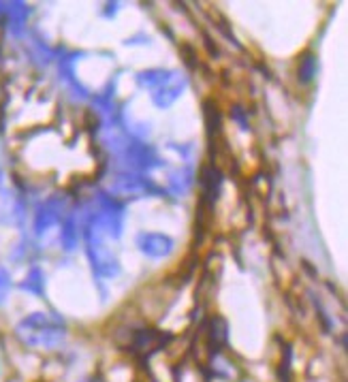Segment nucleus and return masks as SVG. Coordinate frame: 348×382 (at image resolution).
Wrapping results in <instances>:
<instances>
[{"mask_svg": "<svg viewBox=\"0 0 348 382\" xmlns=\"http://www.w3.org/2000/svg\"><path fill=\"white\" fill-rule=\"evenodd\" d=\"M231 118H233V120L242 126V130H248V122H246V118H244V109H242V107H235L233 111H231Z\"/></svg>", "mask_w": 348, "mask_h": 382, "instance_id": "obj_18", "label": "nucleus"}, {"mask_svg": "<svg viewBox=\"0 0 348 382\" xmlns=\"http://www.w3.org/2000/svg\"><path fill=\"white\" fill-rule=\"evenodd\" d=\"M201 188H203V199L211 205L216 199H218V193H220V186H222V174L216 169V167H203L201 171Z\"/></svg>", "mask_w": 348, "mask_h": 382, "instance_id": "obj_9", "label": "nucleus"}, {"mask_svg": "<svg viewBox=\"0 0 348 382\" xmlns=\"http://www.w3.org/2000/svg\"><path fill=\"white\" fill-rule=\"evenodd\" d=\"M192 167H184L180 171H176L171 178H169V188H171V193H176V195H184L186 190L190 188L192 184Z\"/></svg>", "mask_w": 348, "mask_h": 382, "instance_id": "obj_12", "label": "nucleus"}, {"mask_svg": "<svg viewBox=\"0 0 348 382\" xmlns=\"http://www.w3.org/2000/svg\"><path fill=\"white\" fill-rule=\"evenodd\" d=\"M30 9L22 3H9L5 5V17L9 20V28H13L15 34L22 32V26L26 24V17H28Z\"/></svg>", "mask_w": 348, "mask_h": 382, "instance_id": "obj_10", "label": "nucleus"}, {"mask_svg": "<svg viewBox=\"0 0 348 382\" xmlns=\"http://www.w3.org/2000/svg\"><path fill=\"white\" fill-rule=\"evenodd\" d=\"M137 248L150 259H163L167 254H171L173 250V239L165 233H139L137 235Z\"/></svg>", "mask_w": 348, "mask_h": 382, "instance_id": "obj_7", "label": "nucleus"}, {"mask_svg": "<svg viewBox=\"0 0 348 382\" xmlns=\"http://www.w3.org/2000/svg\"><path fill=\"white\" fill-rule=\"evenodd\" d=\"M9 291H11V276H9V272L5 270V267H0V305L5 303Z\"/></svg>", "mask_w": 348, "mask_h": 382, "instance_id": "obj_17", "label": "nucleus"}, {"mask_svg": "<svg viewBox=\"0 0 348 382\" xmlns=\"http://www.w3.org/2000/svg\"><path fill=\"white\" fill-rule=\"evenodd\" d=\"M26 216V205L22 197H17L11 190L0 195V224H19Z\"/></svg>", "mask_w": 348, "mask_h": 382, "instance_id": "obj_8", "label": "nucleus"}, {"mask_svg": "<svg viewBox=\"0 0 348 382\" xmlns=\"http://www.w3.org/2000/svg\"><path fill=\"white\" fill-rule=\"evenodd\" d=\"M224 342H227V322L222 318H216L211 322V329H209V346L218 348Z\"/></svg>", "mask_w": 348, "mask_h": 382, "instance_id": "obj_16", "label": "nucleus"}, {"mask_svg": "<svg viewBox=\"0 0 348 382\" xmlns=\"http://www.w3.org/2000/svg\"><path fill=\"white\" fill-rule=\"evenodd\" d=\"M120 156L124 158V163L132 171H150V169H156L163 165V160L156 154V150L150 145H143V143H130Z\"/></svg>", "mask_w": 348, "mask_h": 382, "instance_id": "obj_4", "label": "nucleus"}, {"mask_svg": "<svg viewBox=\"0 0 348 382\" xmlns=\"http://www.w3.org/2000/svg\"><path fill=\"white\" fill-rule=\"evenodd\" d=\"M19 286H22V291H28L32 295H43L45 293V276H43L41 270H38V267H32V270L28 272V276L24 278V282Z\"/></svg>", "mask_w": 348, "mask_h": 382, "instance_id": "obj_13", "label": "nucleus"}, {"mask_svg": "<svg viewBox=\"0 0 348 382\" xmlns=\"http://www.w3.org/2000/svg\"><path fill=\"white\" fill-rule=\"evenodd\" d=\"M316 71H318V62L314 58V53H305L301 58V62H299V69H297L299 82L301 84H310L316 77Z\"/></svg>", "mask_w": 348, "mask_h": 382, "instance_id": "obj_14", "label": "nucleus"}, {"mask_svg": "<svg viewBox=\"0 0 348 382\" xmlns=\"http://www.w3.org/2000/svg\"><path fill=\"white\" fill-rule=\"evenodd\" d=\"M186 86H188V80L184 77V75L180 71H171L169 80L163 86H159L156 90H152L154 105L161 107V109L171 107L173 103H176L182 97V92L186 90Z\"/></svg>", "mask_w": 348, "mask_h": 382, "instance_id": "obj_5", "label": "nucleus"}, {"mask_svg": "<svg viewBox=\"0 0 348 382\" xmlns=\"http://www.w3.org/2000/svg\"><path fill=\"white\" fill-rule=\"evenodd\" d=\"M84 239H86V254L92 263L94 274H99L103 278L118 276L120 274L118 256H115V252L107 246V235L101 231V226H96L90 220L84 231Z\"/></svg>", "mask_w": 348, "mask_h": 382, "instance_id": "obj_2", "label": "nucleus"}, {"mask_svg": "<svg viewBox=\"0 0 348 382\" xmlns=\"http://www.w3.org/2000/svg\"><path fill=\"white\" fill-rule=\"evenodd\" d=\"M169 75H171L169 69H148V71H141L137 75V82H139L141 88L156 90L159 86H163L169 80Z\"/></svg>", "mask_w": 348, "mask_h": 382, "instance_id": "obj_11", "label": "nucleus"}, {"mask_svg": "<svg viewBox=\"0 0 348 382\" xmlns=\"http://www.w3.org/2000/svg\"><path fill=\"white\" fill-rule=\"evenodd\" d=\"M62 212H65V199H60V197L47 199L41 207H38V212L34 216V231H36V235L47 233V228H51L56 222H60L62 220Z\"/></svg>", "mask_w": 348, "mask_h": 382, "instance_id": "obj_6", "label": "nucleus"}, {"mask_svg": "<svg viewBox=\"0 0 348 382\" xmlns=\"http://www.w3.org/2000/svg\"><path fill=\"white\" fill-rule=\"evenodd\" d=\"M15 333L26 346L56 348L58 344H62L65 339V322L62 318L45 314V312H32L24 320L17 322Z\"/></svg>", "mask_w": 348, "mask_h": 382, "instance_id": "obj_1", "label": "nucleus"}, {"mask_svg": "<svg viewBox=\"0 0 348 382\" xmlns=\"http://www.w3.org/2000/svg\"><path fill=\"white\" fill-rule=\"evenodd\" d=\"M77 241H80V231H77V222L73 216H69L62 224V243L67 250H75Z\"/></svg>", "mask_w": 348, "mask_h": 382, "instance_id": "obj_15", "label": "nucleus"}, {"mask_svg": "<svg viewBox=\"0 0 348 382\" xmlns=\"http://www.w3.org/2000/svg\"><path fill=\"white\" fill-rule=\"evenodd\" d=\"M111 190H115V193L124 195V197H128V195L130 197H146V195H161L163 193L152 180L139 176V174H130V171L115 178L111 184Z\"/></svg>", "mask_w": 348, "mask_h": 382, "instance_id": "obj_3", "label": "nucleus"}]
</instances>
